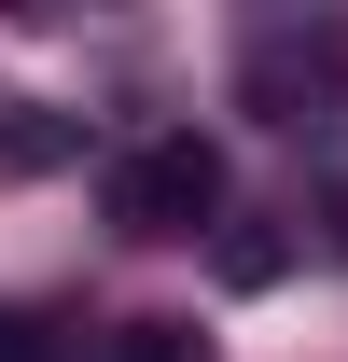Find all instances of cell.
I'll return each instance as SVG.
<instances>
[{"instance_id":"4","label":"cell","mask_w":348,"mask_h":362,"mask_svg":"<svg viewBox=\"0 0 348 362\" xmlns=\"http://www.w3.org/2000/svg\"><path fill=\"white\" fill-rule=\"evenodd\" d=\"M0 362H42V334H28V320H14V307H0Z\"/></svg>"},{"instance_id":"2","label":"cell","mask_w":348,"mask_h":362,"mask_svg":"<svg viewBox=\"0 0 348 362\" xmlns=\"http://www.w3.org/2000/svg\"><path fill=\"white\" fill-rule=\"evenodd\" d=\"M335 70H348V42H335V28H251V56H237V98H251L265 126H306V112L335 98Z\"/></svg>"},{"instance_id":"1","label":"cell","mask_w":348,"mask_h":362,"mask_svg":"<svg viewBox=\"0 0 348 362\" xmlns=\"http://www.w3.org/2000/svg\"><path fill=\"white\" fill-rule=\"evenodd\" d=\"M209 209H223V139H195V126L139 139L126 168H112V223L126 237H195Z\"/></svg>"},{"instance_id":"3","label":"cell","mask_w":348,"mask_h":362,"mask_svg":"<svg viewBox=\"0 0 348 362\" xmlns=\"http://www.w3.org/2000/svg\"><path fill=\"white\" fill-rule=\"evenodd\" d=\"M112 362H223V349L195 334V320H126V334H112Z\"/></svg>"}]
</instances>
